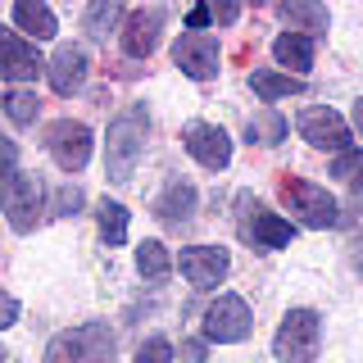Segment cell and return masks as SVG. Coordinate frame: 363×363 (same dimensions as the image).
I'll list each match as a JSON object with an SVG mask.
<instances>
[{"label": "cell", "mask_w": 363, "mask_h": 363, "mask_svg": "<svg viewBox=\"0 0 363 363\" xmlns=\"http://www.w3.org/2000/svg\"><path fill=\"white\" fill-rule=\"evenodd\" d=\"M123 18H128V9H123L118 0H96V5H86V14H82V32L91 41H109V32L123 28Z\"/></svg>", "instance_id": "obj_21"}, {"label": "cell", "mask_w": 363, "mask_h": 363, "mask_svg": "<svg viewBox=\"0 0 363 363\" xmlns=\"http://www.w3.org/2000/svg\"><path fill=\"white\" fill-rule=\"evenodd\" d=\"M182 145H186V155L196 159L200 168H209V173H223V168L232 164V136H227L218 123L191 118L186 128H182Z\"/></svg>", "instance_id": "obj_10"}, {"label": "cell", "mask_w": 363, "mask_h": 363, "mask_svg": "<svg viewBox=\"0 0 363 363\" xmlns=\"http://www.w3.org/2000/svg\"><path fill=\"white\" fill-rule=\"evenodd\" d=\"M145 141H150V109L145 105H128L113 113L109 132H105V173L113 186H128L136 177V164L145 155Z\"/></svg>", "instance_id": "obj_1"}, {"label": "cell", "mask_w": 363, "mask_h": 363, "mask_svg": "<svg viewBox=\"0 0 363 363\" xmlns=\"http://www.w3.org/2000/svg\"><path fill=\"white\" fill-rule=\"evenodd\" d=\"M0 209L18 236H28L41 223V182L23 173L18 159H0Z\"/></svg>", "instance_id": "obj_3"}, {"label": "cell", "mask_w": 363, "mask_h": 363, "mask_svg": "<svg viewBox=\"0 0 363 363\" xmlns=\"http://www.w3.org/2000/svg\"><path fill=\"white\" fill-rule=\"evenodd\" d=\"M295 132L304 136L309 145H318V150H332V155H345L350 150V123L340 118V109H327V105H309L300 109V118H295Z\"/></svg>", "instance_id": "obj_9"}, {"label": "cell", "mask_w": 363, "mask_h": 363, "mask_svg": "<svg viewBox=\"0 0 363 363\" xmlns=\"http://www.w3.org/2000/svg\"><path fill=\"white\" fill-rule=\"evenodd\" d=\"M363 173V150H345L332 164V177H359Z\"/></svg>", "instance_id": "obj_28"}, {"label": "cell", "mask_w": 363, "mask_h": 363, "mask_svg": "<svg viewBox=\"0 0 363 363\" xmlns=\"http://www.w3.org/2000/svg\"><path fill=\"white\" fill-rule=\"evenodd\" d=\"M182 359H186V363H204V340H182Z\"/></svg>", "instance_id": "obj_33"}, {"label": "cell", "mask_w": 363, "mask_h": 363, "mask_svg": "<svg viewBox=\"0 0 363 363\" xmlns=\"http://www.w3.org/2000/svg\"><path fill=\"white\" fill-rule=\"evenodd\" d=\"M86 73H91V60H86L82 45H60V50L45 60V77H50L55 96H73V91H82Z\"/></svg>", "instance_id": "obj_15"}, {"label": "cell", "mask_w": 363, "mask_h": 363, "mask_svg": "<svg viewBox=\"0 0 363 363\" xmlns=\"http://www.w3.org/2000/svg\"><path fill=\"white\" fill-rule=\"evenodd\" d=\"M177 268L196 291H213L227 272H232V255H227L223 245H182Z\"/></svg>", "instance_id": "obj_13"}, {"label": "cell", "mask_w": 363, "mask_h": 363, "mask_svg": "<svg viewBox=\"0 0 363 363\" xmlns=\"http://www.w3.org/2000/svg\"><path fill=\"white\" fill-rule=\"evenodd\" d=\"M132 363H173V345H168L164 336H150L136 345V359Z\"/></svg>", "instance_id": "obj_27"}, {"label": "cell", "mask_w": 363, "mask_h": 363, "mask_svg": "<svg viewBox=\"0 0 363 363\" xmlns=\"http://www.w3.org/2000/svg\"><path fill=\"white\" fill-rule=\"evenodd\" d=\"M245 136L255 145H281V136H286V118H281L277 109H259V118L250 123Z\"/></svg>", "instance_id": "obj_25"}, {"label": "cell", "mask_w": 363, "mask_h": 363, "mask_svg": "<svg viewBox=\"0 0 363 363\" xmlns=\"http://www.w3.org/2000/svg\"><path fill=\"white\" fill-rule=\"evenodd\" d=\"M45 150H50V159L64 168V173H82L91 164V150H96V136H91L86 123L55 118L50 128H45Z\"/></svg>", "instance_id": "obj_8"}, {"label": "cell", "mask_w": 363, "mask_h": 363, "mask_svg": "<svg viewBox=\"0 0 363 363\" xmlns=\"http://www.w3.org/2000/svg\"><path fill=\"white\" fill-rule=\"evenodd\" d=\"M272 60L286 68V73H309L313 68V41L300 37V32H281V37H272Z\"/></svg>", "instance_id": "obj_19"}, {"label": "cell", "mask_w": 363, "mask_h": 363, "mask_svg": "<svg viewBox=\"0 0 363 363\" xmlns=\"http://www.w3.org/2000/svg\"><path fill=\"white\" fill-rule=\"evenodd\" d=\"M350 204H354V209L363 213V173H359V177H350Z\"/></svg>", "instance_id": "obj_34"}, {"label": "cell", "mask_w": 363, "mask_h": 363, "mask_svg": "<svg viewBox=\"0 0 363 363\" xmlns=\"http://www.w3.org/2000/svg\"><path fill=\"white\" fill-rule=\"evenodd\" d=\"M354 128H359V132H363V96H359V100H354Z\"/></svg>", "instance_id": "obj_35"}, {"label": "cell", "mask_w": 363, "mask_h": 363, "mask_svg": "<svg viewBox=\"0 0 363 363\" xmlns=\"http://www.w3.org/2000/svg\"><path fill=\"white\" fill-rule=\"evenodd\" d=\"M18 313H23V309H18V300H14L9 291H0V332L18 323Z\"/></svg>", "instance_id": "obj_29"}, {"label": "cell", "mask_w": 363, "mask_h": 363, "mask_svg": "<svg viewBox=\"0 0 363 363\" xmlns=\"http://www.w3.org/2000/svg\"><path fill=\"white\" fill-rule=\"evenodd\" d=\"M0 363H5V350H0Z\"/></svg>", "instance_id": "obj_36"}, {"label": "cell", "mask_w": 363, "mask_h": 363, "mask_svg": "<svg viewBox=\"0 0 363 363\" xmlns=\"http://www.w3.org/2000/svg\"><path fill=\"white\" fill-rule=\"evenodd\" d=\"M281 200H286L291 218H300L304 227H313V232H332L340 227V204L327 186H318V182H304V177H286L281 182Z\"/></svg>", "instance_id": "obj_4"}, {"label": "cell", "mask_w": 363, "mask_h": 363, "mask_svg": "<svg viewBox=\"0 0 363 363\" xmlns=\"http://www.w3.org/2000/svg\"><path fill=\"white\" fill-rule=\"evenodd\" d=\"M14 28H18V37L50 41L55 32H60V18H55V9L41 5V0H18L14 5Z\"/></svg>", "instance_id": "obj_18"}, {"label": "cell", "mask_w": 363, "mask_h": 363, "mask_svg": "<svg viewBox=\"0 0 363 363\" xmlns=\"http://www.w3.org/2000/svg\"><path fill=\"white\" fill-rule=\"evenodd\" d=\"M82 204H86L82 186H77V182H60V186H55V200H50V218H77Z\"/></svg>", "instance_id": "obj_26"}, {"label": "cell", "mask_w": 363, "mask_h": 363, "mask_svg": "<svg viewBox=\"0 0 363 363\" xmlns=\"http://www.w3.org/2000/svg\"><path fill=\"white\" fill-rule=\"evenodd\" d=\"M277 14L291 23V28H300V37H327V28H332V14H327V5H318V0H281Z\"/></svg>", "instance_id": "obj_17"}, {"label": "cell", "mask_w": 363, "mask_h": 363, "mask_svg": "<svg viewBox=\"0 0 363 363\" xmlns=\"http://www.w3.org/2000/svg\"><path fill=\"white\" fill-rule=\"evenodd\" d=\"M350 264H354V272L363 277V232L350 236Z\"/></svg>", "instance_id": "obj_32"}, {"label": "cell", "mask_w": 363, "mask_h": 363, "mask_svg": "<svg viewBox=\"0 0 363 363\" xmlns=\"http://www.w3.org/2000/svg\"><path fill=\"white\" fill-rule=\"evenodd\" d=\"M0 109H5V118L14 123V128H32V123L41 118V96L28 86H14L0 96Z\"/></svg>", "instance_id": "obj_23"}, {"label": "cell", "mask_w": 363, "mask_h": 363, "mask_svg": "<svg viewBox=\"0 0 363 363\" xmlns=\"http://www.w3.org/2000/svg\"><path fill=\"white\" fill-rule=\"evenodd\" d=\"M236 209H241V241L245 245H264V250H281L295 241V227L281 218V213H272L268 204H259L255 196H241L236 200Z\"/></svg>", "instance_id": "obj_6"}, {"label": "cell", "mask_w": 363, "mask_h": 363, "mask_svg": "<svg viewBox=\"0 0 363 363\" xmlns=\"http://www.w3.org/2000/svg\"><path fill=\"white\" fill-rule=\"evenodd\" d=\"M209 23H213V9H209V5H196V9L186 14V32H204Z\"/></svg>", "instance_id": "obj_30"}, {"label": "cell", "mask_w": 363, "mask_h": 363, "mask_svg": "<svg viewBox=\"0 0 363 363\" xmlns=\"http://www.w3.org/2000/svg\"><path fill=\"white\" fill-rule=\"evenodd\" d=\"M128 223H132V213H128L123 200L105 196L96 204V227H100V236H105V245H123V241H128Z\"/></svg>", "instance_id": "obj_22"}, {"label": "cell", "mask_w": 363, "mask_h": 363, "mask_svg": "<svg viewBox=\"0 0 363 363\" xmlns=\"http://www.w3.org/2000/svg\"><path fill=\"white\" fill-rule=\"evenodd\" d=\"M41 363H118V336H113L109 323H100V318H91L82 327H64V332L45 345Z\"/></svg>", "instance_id": "obj_2"}, {"label": "cell", "mask_w": 363, "mask_h": 363, "mask_svg": "<svg viewBox=\"0 0 363 363\" xmlns=\"http://www.w3.org/2000/svg\"><path fill=\"white\" fill-rule=\"evenodd\" d=\"M164 23H168V9H128V18H123V55L128 60H150V55L159 50V37H164Z\"/></svg>", "instance_id": "obj_12"}, {"label": "cell", "mask_w": 363, "mask_h": 363, "mask_svg": "<svg viewBox=\"0 0 363 363\" xmlns=\"http://www.w3.org/2000/svg\"><path fill=\"white\" fill-rule=\"evenodd\" d=\"M45 73L41 50L14 28H0V82H37Z\"/></svg>", "instance_id": "obj_14"}, {"label": "cell", "mask_w": 363, "mask_h": 363, "mask_svg": "<svg viewBox=\"0 0 363 363\" xmlns=\"http://www.w3.org/2000/svg\"><path fill=\"white\" fill-rule=\"evenodd\" d=\"M318 350H323V318L313 309H291L281 318L277 336H272L277 363H313Z\"/></svg>", "instance_id": "obj_5"}, {"label": "cell", "mask_w": 363, "mask_h": 363, "mask_svg": "<svg viewBox=\"0 0 363 363\" xmlns=\"http://www.w3.org/2000/svg\"><path fill=\"white\" fill-rule=\"evenodd\" d=\"M250 91H255L264 105H277V100H286V96H300L304 82L300 77H291V73H272V68H255V73L245 77Z\"/></svg>", "instance_id": "obj_20"}, {"label": "cell", "mask_w": 363, "mask_h": 363, "mask_svg": "<svg viewBox=\"0 0 363 363\" xmlns=\"http://www.w3.org/2000/svg\"><path fill=\"white\" fill-rule=\"evenodd\" d=\"M168 268H173V255L164 250V241H141L136 245V272H141L145 281L168 277Z\"/></svg>", "instance_id": "obj_24"}, {"label": "cell", "mask_w": 363, "mask_h": 363, "mask_svg": "<svg viewBox=\"0 0 363 363\" xmlns=\"http://www.w3.org/2000/svg\"><path fill=\"white\" fill-rule=\"evenodd\" d=\"M213 9V23H236L241 18V5H232V0H227V5H209Z\"/></svg>", "instance_id": "obj_31"}, {"label": "cell", "mask_w": 363, "mask_h": 363, "mask_svg": "<svg viewBox=\"0 0 363 363\" xmlns=\"http://www.w3.org/2000/svg\"><path fill=\"white\" fill-rule=\"evenodd\" d=\"M204 340L209 345H236V340L250 336V327H255V313H250V304L241 300V295H218V300L204 309Z\"/></svg>", "instance_id": "obj_7"}, {"label": "cell", "mask_w": 363, "mask_h": 363, "mask_svg": "<svg viewBox=\"0 0 363 363\" xmlns=\"http://www.w3.org/2000/svg\"><path fill=\"white\" fill-rule=\"evenodd\" d=\"M196 209H200V191L191 186L186 177H173V182L164 186V196L155 200V218L164 223V227L191 223V218H196Z\"/></svg>", "instance_id": "obj_16"}, {"label": "cell", "mask_w": 363, "mask_h": 363, "mask_svg": "<svg viewBox=\"0 0 363 363\" xmlns=\"http://www.w3.org/2000/svg\"><path fill=\"white\" fill-rule=\"evenodd\" d=\"M173 64L191 77V82L218 77V64H223L218 37H209V32H182V37L173 41Z\"/></svg>", "instance_id": "obj_11"}]
</instances>
